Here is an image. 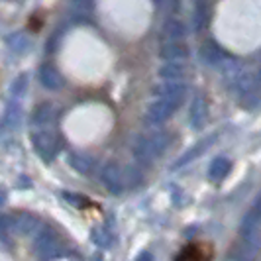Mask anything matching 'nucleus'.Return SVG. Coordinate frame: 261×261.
Instances as JSON below:
<instances>
[{
  "label": "nucleus",
  "mask_w": 261,
  "mask_h": 261,
  "mask_svg": "<svg viewBox=\"0 0 261 261\" xmlns=\"http://www.w3.org/2000/svg\"><path fill=\"white\" fill-rule=\"evenodd\" d=\"M189 114H191V122H193V126L195 128H200L202 124H204V120L208 116V110H206V102L202 100V98H196L193 106H191V110H189Z\"/></svg>",
  "instance_id": "9d476101"
},
{
  "label": "nucleus",
  "mask_w": 261,
  "mask_h": 261,
  "mask_svg": "<svg viewBox=\"0 0 261 261\" xmlns=\"http://www.w3.org/2000/svg\"><path fill=\"white\" fill-rule=\"evenodd\" d=\"M175 108L177 105L169 100V98H161L159 102H153V105L149 106V110H147V118L151 120V122H163V120H167V118L175 112Z\"/></svg>",
  "instance_id": "f03ea898"
},
{
  "label": "nucleus",
  "mask_w": 261,
  "mask_h": 261,
  "mask_svg": "<svg viewBox=\"0 0 261 261\" xmlns=\"http://www.w3.org/2000/svg\"><path fill=\"white\" fill-rule=\"evenodd\" d=\"M200 59L204 61V63H210V65H216V63H220L224 59V51L214 43V41H206V43H202V47H200Z\"/></svg>",
  "instance_id": "0eeeda50"
},
{
  "label": "nucleus",
  "mask_w": 261,
  "mask_h": 261,
  "mask_svg": "<svg viewBox=\"0 0 261 261\" xmlns=\"http://www.w3.org/2000/svg\"><path fill=\"white\" fill-rule=\"evenodd\" d=\"M69 163H71L73 167H77L81 173H89V171L94 167V159H91L89 155H81V153L69 157Z\"/></svg>",
  "instance_id": "ddd939ff"
},
{
  "label": "nucleus",
  "mask_w": 261,
  "mask_h": 261,
  "mask_svg": "<svg viewBox=\"0 0 261 261\" xmlns=\"http://www.w3.org/2000/svg\"><path fill=\"white\" fill-rule=\"evenodd\" d=\"M230 167H232V163H230L226 157H218V159H214V161H212V165H210V179H214V181L224 179V177L228 175Z\"/></svg>",
  "instance_id": "9b49d317"
},
{
  "label": "nucleus",
  "mask_w": 261,
  "mask_h": 261,
  "mask_svg": "<svg viewBox=\"0 0 261 261\" xmlns=\"http://www.w3.org/2000/svg\"><path fill=\"white\" fill-rule=\"evenodd\" d=\"M26 87H28V75H20V77H18L12 83V94H14V96H20V94H24Z\"/></svg>",
  "instance_id": "a211bd4d"
},
{
  "label": "nucleus",
  "mask_w": 261,
  "mask_h": 261,
  "mask_svg": "<svg viewBox=\"0 0 261 261\" xmlns=\"http://www.w3.org/2000/svg\"><path fill=\"white\" fill-rule=\"evenodd\" d=\"M12 230V218L10 216H0V232Z\"/></svg>",
  "instance_id": "6ab92c4d"
},
{
  "label": "nucleus",
  "mask_w": 261,
  "mask_h": 261,
  "mask_svg": "<svg viewBox=\"0 0 261 261\" xmlns=\"http://www.w3.org/2000/svg\"><path fill=\"white\" fill-rule=\"evenodd\" d=\"M39 79H41V83H43L47 89H51V91L59 89V87L63 85V77H61V73H59L53 65H49V63L41 67V75H39Z\"/></svg>",
  "instance_id": "423d86ee"
},
{
  "label": "nucleus",
  "mask_w": 261,
  "mask_h": 261,
  "mask_svg": "<svg viewBox=\"0 0 261 261\" xmlns=\"http://www.w3.org/2000/svg\"><path fill=\"white\" fill-rule=\"evenodd\" d=\"M53 118V108L49 105H41L36 108V112L32 114V122L34 124H47Z\"/></svg>",
  "instance_id": "4468645a"
},
{
  "label": "nucleus",
  "mask_w": 261,
  "mask_h": 261,
  "mask_svg": "<svg viewBox=\"0 0 261 261\" xmlns=\"http://www.w3.org/2000/svg\"><path fill=\"white\" fill-rule=\"evenodd\" d=\"M161 75L165 79H179L185 75V65L177 61H167V65L161 69Z\"/></svg>",
  "instance_id": "2eb2a0df"
},
{
  "label": "nucleus",
  "mask_w": 261,
  "mask_h": 261,
  "mask_svg": "<svg viewBox=\"0 0 261 261\" xmlns=\"http://www.w3.org/2000/svg\"><path fill=\"white\" fill-rule=\"evenodd\" d=\"M102 179H105L106 187H110L114 193H120L122 191V187H124V175H122V171L114 167V165H110V167H106L102 171Z\"/></svg>",
  "instance_id": "1a4fd4ad"
},
{
  "label": "nucleus",
  "mask_w": 261,
  "mask_h": 261,
  "mask_svg": "<svg viewBox=\"0 0 261 261\" xmlns=\"http://www.w3.org/2000/svg\"><path fill=\"white\" fill-rule=\"evenodd\" d=\"M185 24L183 22H179V20H169L165 28H163V34H165V38L167 39H181L185 36Z\"/></svg>",
  "instance_id": "f8f14e48"
},
{
  "label": "nucleus",
  "mask_w": 261,
  "mask_h": 261,
  "mask_svg": "<svg viewBox=\"0 0 261 261\" xmlns=\"http://www.w3.org/2000/svg\"><path fill=\"white\" fill-rule=\"evenodd\" d=\"M159 55L161 59L165 61H179V59H185L189 55V47L183 41H177V39H169L167 43H163V47L159 49Z\"/></svg>",
  "instance_id": "f257e3e1"
},
{
  "label": "nucleus",
  "mask_w": 261,
  "mask_h": 261,
  "mask_svg": "<svg viewBox=\"0 0 261 261\" xmlns=\"http://www.w3.org/2000/svg\"><path fill=\"white\" fill-rule=\"evenodd\" d=\"M8 43L14 51H26L28 49V39L24 34H14L12 38L8 39Z\"/></svg>",
  "instance_id": "dca6fc26"
},
{
  "label": "nucleus",
  "mask_w": 261,
  "mask_h": 261,
  "mask_svg": "<svg viewBox=\"0 0 261 261\" xmlns=\"http://www.w3.org/2000/svg\"><path fill=\"white\" fill-rule=\"evenodd\" d=\"M38 228H39V220L34 218V216L22 214V216L12 218V230H16L18 234H30V232H36Z\"/></svg>",
  "instance_id": "6e6552de"
},
{
  "label": "nucleus",
  "mask_w": 261,
  "mask_h": 261,
  "mask_svg": "<svg viewBox=\"0 0 261 261\" xmlns=\"http://www.w3.org/2000/svg\"><path fill=\"white\" fill-rule=\"evenodd\" d=\"M32 142H34L36 149H38L43 157H51L53 153L57 151V140H55V136L47 134V132H39V134H36V136L32 138Z\"/></svg>",
  "instance_id": "39448f33"
},
{
  "label": "nucleus",
  "mask_w": 261,
  "mask_h": 261,
  "mask_svg": "<svg viewBox=\"0 0 261 261\" xmlns=\"http://www.w3.org/2000/svg\"><path fill=\"white\" fill-rule=\"evenodd\" d=\"M36 248L41 255H53L59 249V238L51 230H43V232H39L38 240H36Z\"/></svg>",
  "instance_id": "20e7f679"
},
{
  "label": "nucleus",
  "mask_w": 261,
  "mask_h": 261,
  "mask_svg": "<svg viewBox=\"0 0 261 261\" xmlns=\"http://www.w3.org/2000/svg\"><path fill=\"white\" fill-rule=\"evenodd\" d=\"M212 257V251L206 244H191V246H187V248L177 255V259L179 261H206Z\"/></svg>",
  "instance_id": "7ed1b4c3"
},
{
  "label": "nucleus",
  "mask_w": 261,
  "mask_h": 261,
  "mask_svg": "<svg viewBox=\"0 0 261 261\" xmlns=\"http://www.w3.org/2000/svg\"><path fill=\"white\" fill-rule=\"evenodd\" d=\"M20 118H22V112H20V108L18 106H10L8 108V112H6V124L8 126H18V122H20Z\"/></svg>",
  "instance_id": "f3484780"
},
{
  "label": "nucleus",
  "mask_w": 261,
  "mask_h": 261,
  "mask_svg": "<svg viewBox=\"0 0 261 261\" xmlns=\"http://www.w3.org/2000/svg\"><path fill=\"white\" fill-rule=\"evenodd\" d=\"M259 75H261V71H259Z\"/></svg>",
  "instance_id": "aec40b11"
}]
</instances>
